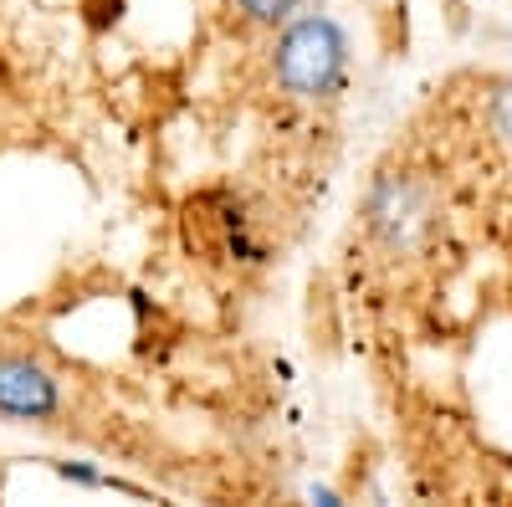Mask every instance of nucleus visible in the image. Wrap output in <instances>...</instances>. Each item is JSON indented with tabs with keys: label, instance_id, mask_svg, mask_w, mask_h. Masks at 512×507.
Instances as JSON below:
<instances>
[{
	"label": "nucleus",
	"instance_id": "5",
	"mask_svg": "<svg viewBox=\"0 0 512 507\" xmlns=\"http://www.w3.org/2000/svg\"><path fill=\"white\" fill-rule=\"evenodd\" d=\"M487 123H492V139L512 149V82H497V93L487 103Z\"/></svg>",
	"mask_w": 512,
	"mask_h": 507
},
{
	"label": "nucleus",
	"instance_id": "4",
	"mask_svg": "<svg viewBox=\"0 0 512 507\" xmlns=\"http://www.w3.org/2000/svg\"><path fill=\"white\" fill-rule=\"evenodd\" d=\"M308 6V0H236V11L251 21V26H282L287 16H297V11H303Z\"/></svg>",
	"mask_w": 512,
	"mask_h": 507
},
{
	"label": "nucleus",
	"instance_id": "1",
	"mask_svg": "<svg viewBox=\"0 0 512 507\" xmlns=\"http://www.w3.org/2000/svg\"><path fill=\"white\" fill-rule=\"evenodd\" d=\"M349 31L338 26L328 11H297L277 26L272 36V82L277 93L297 98V103H328L333 93H344L349 82Z\"/></svg>",
	"mask_w": 512,
	"mask_h": 507
},
{
	"label": "nucleus",
	"instance_id": "2",
	"mask_svg": "<svg viewBox=\"0 0 512 507\" xmlns=\"http://www.w3.org/2000/svg\"><path fill=\"white\" fill-rule=\"evenodd\" d=\"M441 195L425 175H379L364 195V231L384 257H415L436 236Z\"/></svg>",
	"mask_w": 512,
	"mask_h": 507
},
{
	"label": "nucleus",
	"instance_id": "3",
	"mask_svg": "<svg viewBox=\"0 0 512 507\" xmlns=\"http://www.w3.org/2000/svg\"><path fill=\"white\" fill-rule=\"evenodd\" d=\"M62 410H67L62 379L47 364L21 349H0V420H11V426H57Z\"/></svg>",
	"mask_w": 512,
	"mask_h": 507
}]
</instances>
